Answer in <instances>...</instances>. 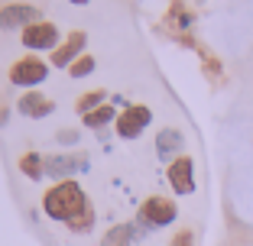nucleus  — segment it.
<instances>
[{"instance_id":"f257e3e1","label":"nucleus","mask_w":253,"mask_h":246,"mask_svg":"<svg viewBox=\"0 0 253 246\" xmlns=\"http://www.w3.org/2000/svg\"><path fill=\"white\" fill-rule=\"evenodd\" d=\"M91 208H94V204H91L88 191H84L75 178L55 181V185H49L45 194H42L45 217H52V220H59V224H65V227L72 224L75 217H82L84 211H91Z\"/></svg>"},{"instance_id":"f03ea898","label":"nucleus","mask_w":253,"mask_h":246,"mask_svg":"<svg viewBox=\"0 0 253 246\" xmlns=\"http://www.w3.org/2000/svg\"><path fill=\"white\" fill-rule=\"evenodd\" d=\"M49 62H42L39 55H20V59L10 65V71H7V81L10 84H16V88H30V91H36L39 84L49 78Z\"/></svg>"},{"instance_id":"7ed1b4c3","label":"nucleus","mask_w":253,"mask_h":246,"mask_svg":"<svg viewBox=\"0 0 253 246\" xmlns=\"http://www.w3.org/2000/svg\"><path fill=\"white\" fill-rule=\"evenodd\" d=\"M62 39L65 36H62V30L52 20H39V23H33V26H26V30L20 33V42H23L26 52H49L52 55L62 45Z\"/></svg>"},{"instance_id":"20e7f679","label":"nucleus","mask_w":253,"mask_h":246,"mask_svg":"<svg viewBox=\"0 0 253 246\" xmlns=\"http://www.w3.org/2000/svg\"><path fill=\"white\" fill-rule=\"evenodd\" d=\"M175 217H179V204L172 198H163V194H149L146 201L140 204L143 227H169V224H175Z\"/></svg>"},{"instance_id":"39448f33","label":"nucleus","mask_w":253,"mask_h":246,"mask_svg":"<svg viewBox=\"0 0 253 246\" xmlns=\"http://www.w3.org/2000/svg\"><path fill=\"white\" fill-rule=\"evenodd\" d=\"M149 123H153V110H149L146 104H126L124 110H120L114 130H117L120 140H140V133Z\"/></svg>"},{"instance_id":"423d86ee","label":"nucleus","mask_w":253,"mask_h":246,"mask_svg":"<svg viewBox=\"0 0 253 246\" xmlns=\"http://www.w3.org/2000/svg\"><path fill=\"white\" fill-rule=\"evenodd\" d=\"M42 16H39V7L36 3H0V30L10 33V30H26V26H33V23H39Z\"/></svg>"},{"instance_id":"0eeeda50","label":"nucleus","mask_w":253,"mask_h":246,"mask_svg":"<svg viewBox=\"0 0 253 246\" xmlns=\"http://www.w3.org/2000/svg\"><path fill=\"white\" fill-rule=\"evenodd\" d=\"M84 49H88V33H84V30H72L65 39H62L59 49L49 55V65H52V68H65V71H68V68L84 55Z\"/></svg>"},{"instance_id":"6e6552de","label":"nucleus","mask_w":253,"mask_h":246,"mask_svg":"<svg viewBox=\"0 0 253 246\" xmlns=\"http://www.w3.org/2000/svg\"><path fill=\"white\" fill-rule=\"evenodd\" d=\"M88 156L75 152V156H45V175L55 181H68L75 178L78 172H88Z\"/></svg>"},{"instance_id":"1a4fd4ad","label":"nucleus","mask_w":253,"mask_h":246,"mask_svg":"<svg viewBox=\"0 0 253 246\" xmlns=\"http://www.w3.org/2000/svg\"><path fill=\"white\" fill-rule=\"evenodd\" d=\"M166 178H169L175 194H192L195 191V159L185 156V152L179 159H172L169 169H166Z\"/></svg>"},{"instance_id":"9d476101","label":"nucleus","mask_w":253,"mask_h":246,"mask_svg":"<svg viewBox=\"0 0 253 246\" xmlns=\"http://www.w3.org/2000/svg\"><path fill=\"white\" fill-rule=\"evenodd\" d=\"M16 107H20L23 117H30V120H45L49 113L55 110V101H52V97H45L42 91H26V94L16 101Z\"/></svg>"},{"instance_id":"9b49d317","label":"nucleus","mask_w":253,"mask_h":246,"mask_svg":"<svg viewBox=\"0 0 253 246\" xmlns=\"http://www.w3.org/2000/svg\"><path fill=\"white\" fill-rule=\"evenodd\" d=\"M182 146H185V136L179 133V130H159L156 133V152H159V159H179L182 156Z\"/></svg>"},{"instance_id":"f8f14e48","label":"nucleus","mask_w":253,"mask_h":246,"mask_svg":"<svg viewBox=\"0 0 253 246\" xmlns=\"http://www.w3.org/2000/svg\"><path fill=\"white\" fill-rule=\"evenodd\" d=\"M117 107L111 104V101H107V104H101L97 107V110H91V113H84V127L88 130H104V127H111V123H117Z\"/></svg>"},{"instance_id":"ddd939ff","label":"nucleus","mask_w":253,"mask_h":246,"mask_svg":"<svg viewBox=\"0 0 253 246\" xmlns=\"http://www.w3.org/2000/svg\"><path fill=\"white\" fill-rule=\"evenodd\" d=\"M20 172L30 181H42L45 178V156H39V152H23L20 156Z\"/></svg>"},{"instance_id":"4468645a","label":"nucleus","mask_w":253,"mask_h":246,"mask_svg":"<svg viewBox=\"0 0 253 246\" xmlns=\"http://www.w3.org/2000/svg\"><path fill=\"white\" fill-rule=\"evenodd\" d=\"M136 237V224H120V227H111L107 237L101 240V246H130Z\"/></svg>"},{"instance_id":"2eb2a0df","label":"nucleus","mask_w":253,"mask_h":246,"mask_svg":"<svg viewBox=\"0 0 253 246\" xmlns=\"http://www.w3.org/2000/svg\"><path fill=\"white\" fill-rule=\"evenodd\" d=\"M101 104H107V91L97 88V91H88V94H82L78 101H75V110H78V117H84V113L97 110Z\"/></svg>"},{"instance_id":"dca6fc26","label":"nucleus","mask_w":253,"mask_h":246,"mask_svg":"<svg viewBox=\"0 0 253 246\" xmlns=\"http://www.w3.org/2000/svg\"><path fill=\"white\" fill-rule=\"evenodd\" d=\"M94 68H97V62H94V55H88V52H84V55H82V59H78V62H75V65H72V68H68V75H72V78H75V81H82V78H88V75H91V71H94Z\"/></svg>"},{"instance_id":"f3484780","label":"nucleus","mask_w":253,"mask_h":246,"mask_svg":"<svg viewBox=\"0 0 253 246\" xmlns=\"http://www.w3.org/2000/svg\"><path fill=\"white\" fill-rule=\"evenodd\" d=\"M169 246H195V230H192V227L175 230V237L169 240Z\"/></svg>"},{"instance_id":"a211bd4d","label":"nucleus","mask_w":253,"mask_h":246,"mask_svg":"<svg viewBox=\"0 0 253 246\" xmlns=\"http://www.w3.org/2000/svg\"><path fill=\"white\" fill-rule=\"evenodd\" d=\"M55 140L65 142V146H75V142H78V133H75V130H62V133L55 136Z\"/></svg>"},{"instance_id":"6ab92c4d","label":"nucleus","mask_w":253,"mask_h":246,"mask_svg":"<svg viewBox=\"0 0 253 246\" xmlns=\"http://www.w3.org/2000/svg\"><path fill=\"white\" fill-rule=\"evenodd\" d=\"M72 7H84V3H91V0H68Z\"/></svg>"}]
</instances>
